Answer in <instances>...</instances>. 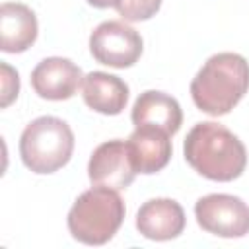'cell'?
I'll list each match as a JSON object with an SVG mask.
<instances>
[{
  "instance_id": "cell-1",
  "label": "cell",
  "mask_w": 249,
  "mask_h": 249,
  "mask_svg": "<svg viewBox=\"0 0 249 249\" xmlns=\"http://www.w3.org/2000/svg\"><path fill=\"white\" fill-rule=\"evenodd\" d=\"M185 161L202 177L218 183L237 179L247 165L243 142L224 124L196 123L183 142Z\"/></svg>"
},
{
  "instance_id": "cell-2",
  "label": "cell",
  "mask_w": 249,
  "mask_h": 249,
  "mask_svg": "<svg viewBox=\"0 0 249 249\" xmlns=\"http://www.w3.org/2000/svg\"><path fill=\"white\" fill-rule=\"evenodd\" d=\"M249 89V62L237 53L212 54L191 82L195 105L212 117L228 115Z\"/></svg>"
},
{
  "instance_id": "cell-3",
  "label": "cell",
  "mask_w": 249,
  "mask_h": 249,
  "mask_svg": "<svg viewBox=\"0 0 249 249\" xmlns=\"http://www.w3.org/2000/svg\"><path fill=\"white\" fill-rule=\"evenodd\" d=\"M124 202L117 189L93 185L84 191L68 210V231L86 245H103L119 231L124 220Z\"/></svg>"
},
{
  "instance_id": "cell-4",
  "label": "cell",
  "mask_w": 249,
  "mask_h": 249,
  "mask_svg": "<svg viewBox=\"0 0 249 249\" xmlns=\"http://www.w3.org/2000/svg\"><path fill=\"white\" fill-rule=\"evenodd\" d=\"M74 152V132L58 117L33 119L19 136V156L23 165L39 175L64 167Z\"/></svg>"
},
{
  "instance_id": "cell-5",
  "label": "cell",
  "mask_w": 249,
  "mask_h": 249,
  "mask_svg": "<svg viewBox=\"0 0 249 249\" xmlns=\"http://www.w3.org/2000/svg\"><path fill=\"white\" fill-rule=\"evenodd\" d=\"M196 224L218 237H243L249 233V206L233 195L212 193L195 202Z\"/></svg>"
},
{
  "instance_id": "cell-6",
  "label": "cell",
  "mask_w": 249,
  "mask_h": 249,
  "mask_svg": "<svg viewBox=\"0 0 249 249\" xmlns=\"http://www.w3.org/2000/svg\"><path fill=\"white\" fill-rule=\"evenodd\" d=\"M144 51L140 33L124 21H103L89 35L91 56L111 68H128L136 64Z\"/></svg>"
},
{
  "instance_id": "cell-7",
  "label": "cell",
  "mask_w": 249,
  "mask_h": 249,
  "mask_svg": "<svg viewBox=\"0 0 249 249\" xmlns=\"http://www.w3.org/2000/svg\"><path fill=\"white\" fill-rule=\"evenodd\" d=\"M134 167L128 156L124 140H107L99 144L88 161V177L91 185H103L111 189H126L134 181Z\"/></svg>"
},
{
  "instance_id": "cell-8",
  "label": "cell",
  "mask_w": 249,
  "mask_h": 249,
  "mask_svg": "<svg viewBox=\"0 0 249 249\" xmlns=\"http://www.w3.org/2000/svg\"><path fill=\"white\" fill-rule=\"evenodd\" d=\"M84 82L82 68L70 58L49 56L31 70V88L49 101L70 99Z\"/></svg>"
},
{
  "instance_id": "cell-9",
  "label": "cell",
  "mask_w": 249,
  "mask_h": 249,
  "mask_svg": "<svg viewBox=\"0 0 249 249\" xmlns=\"http://www.w3.org/2000/svg\"><path fill=\"white\" fill-rule=\"evenodd\" d=\"M185 224V210L173 198H150L136 212L138 233L152 241H169L179 237Z\"/></svg>"
},
{
  "instance_id": "cell-10",
  "label": "cell",
  "mask_w": 249,
  "mask_h": 249,
  "mask_svg": "<svg viewBox=\"0 0 249 249\" xmlns=\"http://www.w3.org/2000/svg\"><path fill=\"white\" fill-rule=\"evenodd\" d=\"M130 119L136 128L138 126L160 128L173 136L183 124V111L175 97L163 91L148 89L136 97Z\"/></svg>"
},
{
  "instance_id": "cell-11",
  "label": "cell",
  "mask_w": 249,
  "mask_h": 249,
  "mask_svg": "<svg viewBox=\"0 0 249 249\" xmlns=\"http://www.w3.org/2000/svg\"><path fill=\"white\" fill-rule=\"evenodd\" d=\"M171 134L160 128L138 126L126 140L128 156L136 173H158L171 160Z\"/></svg>"
},
{
  "instance_id": "cell-12",
  "label": "cell",
  "mask_w": 249,
  "mask_h": 249,
  "mask_svg": "<svg viewBox=\"0 0 249 249\" xmlns=\"http://www.w3.org/2000/svg\"><path fill=\"white\" fill-rule=\"evenodd\" d=\"M39 33L37 18L33 10L19 2H4L0 6V49L4 53L27 51Z\"/></svg>"
},
{
  "instance_id": "cell-13",
  "label": "cell",
  "mask_w": 249,
  "mask_h": 249,
  "mask_svg": "<svg viewBox=\"0 0 249 249\" xmlns=\"http://www.w3.org/2000/svg\"><path fill=\"white\" fill-rule=\"evenodd\" d=\"M84 103L101 115H119L128 101V86L119 76L107 72H89L82 82Z\"/></svg>"
},
{
  "instance_id": "cell-14",
  "label": "cell",
  "mask_w": 249,
  "mask_h": 249,
  "mask_svg": "<svg viewBox=\"0 0 249 249\" xmlns=\"http://www.w3.org/2000/svg\"><path fill=\"white\" fill-rule=\"evenodd\" d=\"M163 0H115V10L124 21H146L154 18Z\"/></svg>"
},
{
  "instance_id": "cell-15",
  "label": "cell",
  "mask_w": 249,
  "mask_h": 249,
  "mask_svg": "<svg viewBox=\"0 0 249 249\" xmlns=\"http://www.w3.org/2000/svg\"><path fill=\"white\" fill-rule=\"evenodd\" d=\"M0 72H2V101H0V107L6 109L19 93V76L8 62L0 64Z\"/></svg>"
},
{
  "instance_id": "cell-16",
  "label": "cell",
  "mask_w": 249,
  "mask_h": 249,
  "mask_svg": "<svg viewBox=\"0 0 249 249\" xmlns=\"http://www.w3.org/2000/svg\"><path fill=\"white\" fill-rule=\"evenodd\" d=\"M86 2L93 8H113L115 6V0H86Z\"/></svg>"
}]
</instances>
